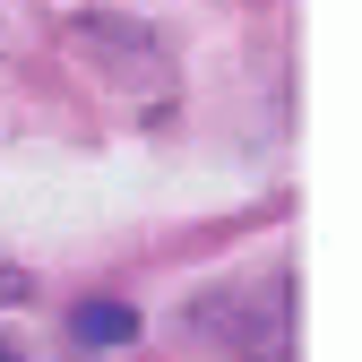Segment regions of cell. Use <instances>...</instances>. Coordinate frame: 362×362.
<instances>
[{"label": "cell", "mask_w": 362, "mask_h": 362, "mask_svg": "<svg viewBox=\"0 0 362 362\" xmlns=\"http://www.w3.org/2000/svg\"><path fill=\"white\" fill-rule=\"evenodd\" d=\"M69 337L78 345H129V337H139V310H129V302H78Z\"/></svg>", "instance_id": "cell-1"}, {"label": "cell", "mask_w": 362, "mask_h": 362, "mask_svg": "<svg viewBox=\"0 0 362 362\" xmlns=\"http://www.w3.org/2000/svg\"><path fill=\"white\" fill-rule=\"evenodd\" d=\"M0 302H26V276H18V267H0Z\"/></svg>", "instance_id": "cell-2"}, {"label": "cell", "mask_w": 362, "mask_h": 362, "mask_svg": "<svg viewBox=\"0 0 362 362\" xmlns=\"http://www.w3.org/2000/svg\"><path fill=\"white\" fill-rule=\"evenodd\" d=\"M0 362H18V354H9V337H0Z\"/></svg>", "instance_id": "cell-3"}]
</instances>
